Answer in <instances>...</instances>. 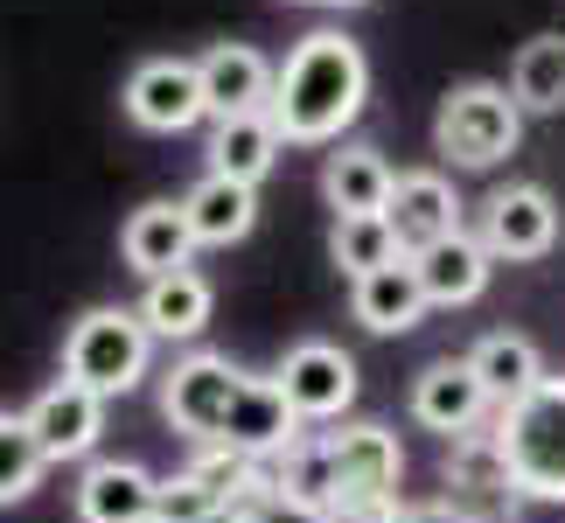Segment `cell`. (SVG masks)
<instances>
[{
  "mask_svg": "<svg viewBox=\"0 0 565 523\" xmlns=\"http://www.w3.org/2000/svg\"><path fill=\"white\" fill-rule=\"evenodd\" d=\"M405 482V447L377 419H356L342 433H300L287 453L266 461V495L258 503H315L335 523H391Z\"/></svg>",
  "mask_w": 565,
  "mask_h": 523,
  "instance_id": "1",
  "label": "cell"
},
{
  "mask_svg": "<svg viewBox=\"0 0 565 523\" xmlns=\"http://www.w3.org/2000/svg\"><path fill=\"white\" fill-rule=\"evenodd\" d=\"M371 105V56L356 50V35L315 29L300 35L287 63L273 71V126L287 147H335L342 126H356V113Z\"/></svg>",
  "mask_w": 565,
  "mask_h": 523,
  "instance_id": "2",
  "label": "cell"
},
{
  "mask_svg": "<svg viewBox=\"0 0 565 523\" xmlns=\"http://www.w3.org/2000/svg\"><path fill=\"white\" fill-rule=\"evenodd\" d=\"M495 447L524 503H565V377H545L495 412Z\"/></svg>",
  "mask_w": 565,
  "mask_h": 523,
  "instance_id": "3",
  "label": "cell"
},
{
  "mask_svg": "<svg viewBox=\"0 0 565 523\" xmlns=\"http://www.w3.org/2000/svg\"><path fill=\"white\" fill-rule=\"evenodd\" d=\"M516 147H524V105L510 98V84H489V77H468L454 84L433 113V154L482 174V168H503Z\"/></svg>",
  "mask_w": 565,
  "mask_h": 523,
  "instance_id": "4",
  "label": "cell"
},
{
  "mask_svg": "<svg viewBox=\"0 0 565 523\" xmlns=\"http://www.w3.org/2000/svg\"><path fill=\"white\" fill-rule=\"evenodd\" d=\"M147 363H154V335H147L140 308H84L63 335V377L98 391L105 405L140 391Z\"/></svg>",
  "mask_w": 565,
  "mask_h": 523,
  "instance_id": "5",
  "label": "cell"
},
{
  "mask_svg": "<svg viewBox=\"0 0 565 523\" xmlns=\"http://www.w3.org/2000/svg\"><path fill=\"white\" fill-rule=\"evenodd\" d=\"M245 391H252V370H237L231 356H216V349H189L161 377V419L175 426L189 447H224Z\"/></svg>",
  "mask_w": 565,
  "mask_h": 523,
  "instance_id": "6",
  "label": "cell"
},
{
  "mask_svg": "<svg viewBox=\"0 0 565 523\" xmlns=\"http://www.w3.org/2000/svg\"><path fill=\"white\" fill-rule=\"evenodd\" d=\"M273 384L287 391V405H294L300 426H335L342 412L356 405L363 377H356V356L342 342H294L287 356H279Z\"/></svg>",
  "mask_w": 565,
  "mask_h": 523,
  "instance_id": "7",
  "label": "cell"
},
{
  "mask_svg": "<svg viewBox=\"0 0 565 523\" xmlns=\"http://www.w3.org/2000/svg\"><path fill=\"white\" fill-rule=\"evenodd\" d=\"M126 119L140 126V134H189V126L210 119L203 105V77H195V56H147L134 77H126Z\"/></svg>",
  "mask_w": 565,
  "mask_h": 523,
  "instance_id": "8",
  "label": "cell"
},
{
  "mask_svg": "<svg viewBox=\"0 0 565 523\" xmlns=\"http://www.w3.org/2000/svg\"><path fill=\"white\" fill-rule=\"evenodd\" d=\"M405 412H412L426 433H440V440L454 447V440H468V433H482V419H489L495 405H489L482 377L468 370V356H440V363H426L419 377H412Z\"/></svg>",
  "mask_w": 565,
  "mask_h": 523,
  "instance_id": "9",
  "label": "cell"
},
{
  "mask_svg": "<svg viewBox=\"0 0 565 523\" xmlns=\"http://www.w3.org/2000/svg\"><path fill=\"white\" fill-rule=\"evenodd\" d=\"M447 503L461 510L468 523H510L516 516V482L503 468V447H495V433H468V440L447 447Z\"/></svg>",
  "mask_w": 565,
  "mask_h": 523,
  "instance_id": "10",
  "label": "cell"
},
{
  "mask_svg": "<svg viewBox=\"0 0 565 523\" xmlns=\"http://www.w3.org/2000/svg\"><path fill=\"white\" fill-rule=\"evenodd\" d=\"M35 433V447H42V461L63 468V461H92V447H98V433H105V398L98 391H84L71 377H56L42 398L21 412Z\"/></svg>",
  "mask_w": 565,
  "mask_h": 523,
  "instance_id": "11",
  "label": "cell"
},
{
  "mask_svg": "<svg viewBox=\"0 0 565 523\" xmlns=\"http://www.w3.org/2000/svg\"><path fill=\"white\" fill-rule=\"evenodd\" d=\"M489 245V258H545L558 245V203L552 189L537 182H510L495 189L482 203V231H475Z\"/></svg>",
  "mask_w": 565,
  "mask_h": 523,
  "instance_id": "12",
  "label": "cell"
},
{
  "mask_svg": "<svg viewBox=\"0 0 565 523\" xmlns=\"http://www.w3.org/2000/svg\"><path fill=\"white\" fill-rule=\"evenodd\" d=\"M77 523H154V503H161V474H147L140 461H84L77 489Z\"/></svg>",
  "mask_w": 565,
  "mask_h": 523,
  "instance_id": "13",
  "label": "cell"
},
{
  "mask_svg": "<svg viewBox=\"0 0 565 523\" xmlns=\"http://www.w3.org/2000/svg\"><path fill=\"white\" fill-rule=\"evenodd\" d=\"M384 216H391V231H398V245L412 258V252H426V245L461 231V195H454V182L440 168H412V174H398Z\"/></svg>",
  "mask_w": 565,
  "mask_h": 523,
  "instance_id": "14",
  "label": "cell"
},
{
  "mask_svg": "<svg viewBox=\"0 0 565 523\" xmlns=\"http://www.w3.org/2000/svg\"><path fill=\"white\" fill-rule=\"evenodd\" d=\"M195 77H203L210 119H237V113H266L273 105V63L252 42H216V50H203L195 56Z\"/></svg>",
  "mask_w": 565,
  "mask_h": 523,
  "instance_id": "15",
  "label": "cell"
},
{
  "mask_svg": "<svg viewBox=\"0 0 565 523\" xmlns=\"http://www.w3.org/2000/svg\"><path fill=\"white\" fill-rule=\"evenodd\" d=\"M119 258H126V273H140V279L182 273L195 258V231H189L182 203H140L119 224Z\"/></svg>",
  "mask_w": 565,
  "mask_h": 523,
  "instance_id": "16",
  "label": "cell"
},
{
  "mask_svg": "<svg viewBox=\"0 0 565 523\" xmlns=\"http://www.w3.org/2000/svg\"><path fill=\"white\" fill-rule=\"evenodd\" d=\"M489 245L475 231H454L440 237V245H426V252H412V273H419V287H426V308H468V300H482L489 287Z\"/></svg>",
  "mask_w": 565,
  "mask_h": 523,
  "instance_id": "17",
  "label": "cell"
},
{
  "mask_svg": "<svg viewBox=\"0 0 565 523\" xmlns=\"http://www.w3.org/2000/svg\"><path fill=\"white\" fill-rule=\"evenodd\" d=\"M350 314L363 321L371 335H412L426 321V287L412 273V258H391V266L350 279Z\"/></svg>",
  "mask_w": 565,
  "mask_h": 523,
  "instance_id": "18",
  "label": "cell"
},
{
  "mask_svg": "<svg viewBox=\"0 0 565 523\" xmlns=\"http://www.w3.org/2000/svg\"><path fill=\"white\" fill-rule=\"evenodd\" d=\"M182 216H189V231H195V252H231V245H245L252 224H258V189L252 182H231V174H203L189 195H182Z\"/></svg>",
  "mask_w": 565,
  "mask_h": 523,
  "instance_id": "19",
  "label": "cell"
},
{
  "mask_svg": "<svg viewBox=\"0 0 565 523\" xmlns=\"http://www.w3.org/2000/svg\"><path fill=\"white\" fill-rule=\"evenodd\" d=\"M210 314H216V287L195 266L147 279V293H140V321L154 342H195L210 329Z\"/></svg>",
  "mask_w": 565,
  "mask_h": 523,
  "instance_id": "20",
  "label": "cell"
},
{
  "mask_svg": "<svg viewBox=\"0 0 565 523\" xmlns=\"http://www.w3.org/2000/svg\"><path fill=\"white\" fill-rule=\"evenodd\" d=\"M391 189H398V174L377 147H342L321 161V195H329L335 216H384L391 210Z\"/></svg>",
  "mask_w": 565,
  "mask_h": 523,
  "instance_id": "21",
  "label": "cell"
},
{
  "mask_svg": "<svg viewBox=\"0 0 565 523\" xmlns=\"http://www.w3.org/2000/svg\"><path fill=\"white\" fill-rule=\"evenodd\" d=\"M287 154V140H279L273 113H237V119H216L210 126V174H231V182H266Z\"/></svg>",
  "mask_w": 565,
  "mask_h": 523,
  "instance_id": "22",
  "label": "cell"
},
{
  "mask_svg": "<svg viewBox=\"0 0 565 523\" xmlns=\"http://www.w3.org/2000/svg\"><path fill=\"white\" fill-rule=\"evenodd\" d=\"M468 370L482 377V391H489V405H495V412L516 405L524 391H537V384L552 377L545 356H537V342H531V335H516V329H489L482 342L468 349Z\"/></svg>",
  "mask_w": 565,
  "mask_h": 523,
  "instance_id": "23",
  "label": "cell"
},
{
  "mask_svg": "<svg viewBox=\"0 0 565 523\" xmlns=\"http://www.w3.org/2000/svg\"><path fill=\"white\" fill-rule=\"evenodd\" d=\"M510 98L531 113H565V35H531L510 63Z\"/></svg>",
  "mask_w": 565,
  "mask_h": 523,
  "instance_id": "24",
  "label": "cell"
},
{
  "mask_svg": "<svg viewBox=\"0 0 565 523\" xmlns=\"http://www.w3.org/2000/svg\"><path fill=\"white\" fill-rule=\"evenodd\" d=\"M329 258H335L350 279H363V273L391 266V258H405V245H398V231H391V216H335Z\"/></svg>",
  "mask_w": 565,
  "mask_h": 523,
  "instance_id": "25",
  "label": "cell"
},
{
  "mask_svg": "<svg viewBox=\"0 0 565 523\" xmlns=\"http://www.w3.org/2000/svg\"><path fill=\"white\" fill-rule=\"evenodd\" d=\"M42 474H50V461H42L29 419H21V412H0V510L29 503V495L42 489Z\"/></svg>",
  "mask_w": 565,
  "mask_h": 523,
  "instance_id": "26",
  "label": "cell"
},
{
  "mask_svg": "<svg viewBox=\"0 0 565 523\" xmlns=\"http://www.w3.org/2000/svg\"><path fill=\"white\" fill-rule=\"evenodd\" d=\"M216 510H224V503H216V495H210V489H203V482H195V474L182 468V474H168V482H161L154 523H210Z\"/></svg>",
  "mask_w": 565,
  "mask_h": 523,
  "instance_id": "27",
  "label": "cell"
},
{
  "mask_svg": "<svg viewBox=\"0 0 565 523\" xmlns=\"http://www.w3.org/2000/svg\"><path fill=\"white\" fill-rule=\"evenodd\" d=\"M258 510H266V523H335L329 510H315V503H279V495H273V503H258Z\"/></svg>",
  "mask_w": 565,
  "mask_h": 523,
  "instance_id": "28",
  "label": "cell"
},
{
  "mask_svg": "<svg viewBox=\"0 0 565 523\" xmlns=\"http://www.w3.org/2000/svg\"><path fill=\"white\" fill-rule=\"evenodd\" d=\"M398 523H468V516L440 495V503H405V510H398Z\"/></svg>",
  "mask_w": 565,
  "mask_h": 523,
  "instance_id": "29",
  "label": "cell"
},
{
  "mask_svg": "<svg viewBox=\"0 0 565 523\" xmlns=\"http://www.w3.org/2000/svg\"><path fill=\"white\" fill-rule=\"evenodd\" d=\"M210 523H266V510H258V503H224Z\"/></svg>",
  "mask_w": 565,
  "mask_h": 523,
  "instance_id": "30",
  "label": "cell"
},
{
  "mask_svg": "<svg viewBox=\"0 0 565 523\" xmlns=\"http://www.w3.org/2000/svg\"><path fill=\"white\" fill-rule=\"evenodd\" d=\"M300 8H371V0H300Z\"/></svg>",
  "mask_w": 565,
  "mask_h": 523,
  "instance_id": "31",
  "label": "cell"
},
{
  "mask_svg": "<svg viewBox=\"0 0 565 523\" xmlns=\"http://www.w3.org/2000/svg\"><path fill=\"white\" fill-rule=\"evenodd\" d=\"M391 523H398V516H391Z\"/></svg>",
  "mask_w": 565,
  "mask_h": 523,
  "instance_id": "32",
  "label": "cell"
}]
</instances>
